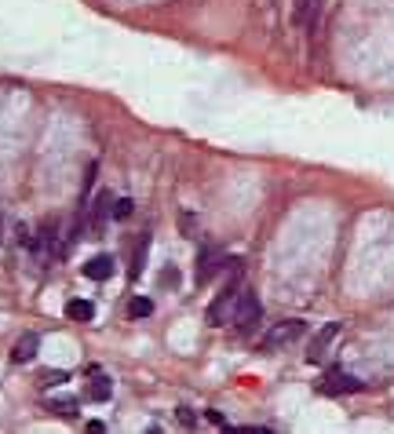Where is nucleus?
<instances>
[{
	"label": "nucleus",
	"instance_id": "f257e3e1",
	"mask_svg": "<svg viewBox=\"0 0 394 434\" xmlns=\"http://www.w3.org/2000/svg\"><path fill=\"white\" fill-rule=\"evenodd\" d=\"M230 321H234V329H237L241 336H252V332L259 329V321H263V303H259V296H256L252 289H241Z\"/></svg>",
	"mask_w": 394,
	"mask_h": 434
},
{
	"label": "nucleus",
	"instance_id": "f03ea898",
	"mask_svg": "<svg viewBox=\"0 0 394 434\" xmlns=\"http://www.w3.org/2000/svg\"><path fill=\"white\" fill-rule=\"evenodd\" d=\"M237 274H230V281L219 289V296L208 303V325H227V318H234V306H237V296H241V285H237Z\"/></svg>",
	"mask_w": 394,
	"mask_h": 434
},
{
	"label": "nucleus",
	"instance_id": "7ed1b4c3",
	"mask_svg": "<svg viewBox=\"0 0 394 434\" xmlns=\"http://www.w3.org/2000/svg\"><path fill=\"white\" fill-rule=\"evenodd\" d=\"M219 270H227V252L216 244V241H204L201 252H197V270H194V281L197 285H208Z\"/></svg>",
	"mask_w": 394,
	"mask_h": 434
},
{
	"label": "nucleus",
	"instance_id": "20e7f679",
	"mask_svg": "<svg viewBox=\"0 0 394 434\" xmlns=\"http://www.w3.org/2000/svg\"><path fill=\"white\" fill-rule=\"evenodd\" d=\"M343 332V325L340 321H328V325H321V332L311 339V347H307V361L311 365H318V361H325L328 358V347L336 343V336Z\"/></svg>",
	"mask_w": 394,
	"mask_h": 434
},
{
	"label": "nucleus",
	"instance_id": "39448f33",
	"mask_svg": "<svg viewBox=\"0 0 394 434\" xmlns=\"http://www.w3.org/2000/svg\"><path fill=\"white\" fill-rule=\"evenodd\" d=\"M303 336V321L299 318H292V321H281V325H274L266 336H263V351H278V347H289L292 339H299Z\"/></svg>",
	"mask_w": 394,
	"mask_h": 434
},
{
	"label": "nucleus",
	"instance_id": "423d86ee",
	"mask_svg": "<svg viewBox=\"0 0 394 434\" xmlns=\"http://www.w3.org/2000/svg\"><path fill=\"white\" fill-rule=\"evenodd\" d=\"M354 391H361V380H358V376H351V372H343L340 365L325 372V380H321V394H354Z\"/></svg>",
	"mask_w": 394,
	"mask_h": 434
},
{
	"label": "nucleus",
	"instance_id": "0eeeda50",
	"mask_svg": "<svg viewBox=\"0 0 394 434\" xmlns=\"http://www.w3.org/2000/svg\"><path fill=\"white\" fill-rule=\"evenodd\" d=\"M37 351H41V336L37 332H22L19 339H15V347H11V361H33L37 358Z\"/></svg>",
	"mask_w": 394,
	"mask_h": 434
},
{
	"label": "nucleus",
	"instance_id": "6e6552de",
	"mask_svg": "<svg viewBox=\"0 0 394 434\" xmlns=\"http://www.w3.org/2000/svg\"><path fill=\"white\" fill-rule=\"evenodd\" d=\"M113 205H117V201H113V197H110L106 190H103V194L95 197V205H92V234H95V237H99V234L106 230V219L113 215Z\"/></svg>",
	"mask_w": 394,
	"mask_h": 434
},
{
	"label": "nucleus",
	"instance_id": "1a4fd4ad",
	"mask_svg": "<svg viewBox=\"0 0 394 434\" xmlns=\"http://www.w3.org/2000/svg\"><path fill=\"white\" fill-rule=\"evenodd\" d=\"M113 256H92V259H88L84 263V277H88V281H106V277H113Z\"/></svg>",
	"mask_w": 394,
	"mask_h": 434
},
{
	"label": "nucleus",
	"instance_id": "9d476101",
	"mask_svg": "<svg viewBox=\"0 0 394 434\" xmlns=\"http://www.w3.org/2000/svg\"><path fill=\"white\" fill-rule=\"evenodd\" d=\"M110 394H113V380L103 376V372H95L92 383H88V391H84V398L95 401V405H103V401H110Z\"/></svg>",
	"mask_w": 394,
	"mask_h": 434
},
{
	"label": "nucleus",
	"instance_id": "9b49d317",
	"mask_svg": "<svg viewBox=\"0 0 394 434\" xmlns=\"http://www.w3.org/2000/svg\"><path fill=\"white\" fill-rule=\"evenodd\" d=\"M318 11H321V0H299L296 4V19L303 29H314L318 26Z\"/></svg>",
	"mask_w": 394,
	"mask_h": 434
},
{
	"label": "nucleus",
	"instance_id": "f8f14e48",
	"mask_svg": "<svg viewBox=\"0 0 394 434\" xmlns=\"http://www.w3.org/2000/svg\"><path fill=\"white\" fill-rule=\"evenodd\" d=\"M66 318L70 321H92L95 318V306L88 303V299H70L66 303Z\"/></svg>",
	"mask_w": 394,
	"mask_h": 434
},
{
	"label": "nucleus",
	"instance_id": "ddd939ff",
	"mask_svg": "<svg viewBox=\"0 0 394 434\" xmlns=\"http://www.w3.org/2000/svg\"><path fill=\"white\" fill-rule=\"evenodd\" d=\"M48 413L63 416V420H73V416H81V405L70 401V398H48Z\"/></svg>",
	"mask_w": 394,
	"mask_h": 434
},
{
	"label": "nucleus",
	"instance_id": "4468645a",
	"mask_svg": "<svg viewBox=\"0 0 394 434\" xmlns=\"http://www.w3.org/2000/svg\"><path fill=\"white\" fill-rule=\"evenodd\" d=\"M146 252H150V234H139V244H135V256H132V277L139 281L142 270H146Z\"/></svg>",
	"mask_w": 394,
	"mask_h": 434
},
{
	"label": "nucleus",
	"instance_id": "2eb2a0df",
	"mask_svg": "<svg viewBox=\"0 0 394 434\" xmlns=\"http://www.w3.org/2000/svg\"><path fill=\"white\" fill-rule=\"evenodd\" d=\"M128 314H132V318H150V314H154V303H150L146 296H135V299L128 303Z\"/></svg>",
	"mask_w": 394,
	"mask_h": 434
},
{
	"label": "nucleus",
	"instance_id": "dca6fc26",
	"mask_svg": "<svg viewBox=\"0 0 394 434\" xmlns=\"http://www.w3.org/2000/svg\"><path fill=\"white\" fill-rule=\"evenodd\" d=\"M179 230H183V237H194V230H197V215H194V212H183V215H179Z\"/></svg>",
	"mask_w": 394,
	"mask_h": 434
},
{
	"label": "nucleus",
	"instance_id": "f3484780",
	"mask_svg": "<svg viewBox=\"0 0 394 434\" xmlns=\"http://www.w3.org/2000/svg\"><path fill=\"white\" fill-rule=\"evenodd\" d=\"M66 380H70V376H66V372H58V368H55V372L48 368L44 376H41V383H44V387H58V383H66Z\"/></svg>",
	"mask_w": 394,
	"mask_h": 434
},
{
	"label": "nucleus",
	"instance_id": "a211bd4d",
	"mask_svg": "<svg viewBox=\"0 0 394 434\" xmlns=\"http://www.w3.org/2000/svg\"><path fill=\"white\" fill-rule=\"evenodd\" d=\"M132 208H135V205H132L128 197H120V201L113 205V219H128V215H132Z\"/></svg>",
	"mask_w": 394,
	"mask_h": 434
},
{
	"label": "nucleus",
	"instance_id": "6ab92c4d",
	"mask_svg": "<svg viewBox=\"0 0 394 434\" xmlns=\"http://www.w3.org/2000/svg\"><path fill=\"white\" fill-rule=\"evenodd\" d=\"M161 285H172V289L179 285V270H175V267H168V270L161 274Z\"/></svg>",
	"mask_w": 394,
	"mask_h": 434
},
{
	"label": "nucleus",
	"instance_id": "aec40b11",
	"mask_svg": "<svg viewBox=\"0 0 394 434\" xmlns=\"http://www.w3.org/2000/svg\"><path fill=\"white\" fill-rule=\"evenodd\" d=\"M179 420H183L187 427H194V423H197V416H194V409H187V405H183V409H179Z\"/></svg>",
	"mask_w": 394,
	"mask_h": 434
},
{
	"label": "nucleus",
	"instance_id": "412c9836",
	"mask_svg": "<svg viewBox=\"0 0 394 434\" xmlns=\"http://www.w3.org/2000/svg\"><path fill=\"white\" fill-rule=\"evenodd\" d=\"M208 420L216 423V427H223V423H227V420H223V413H216V409H208Z\"/></svg>",
	"mask_w": 394,
	"mask_h": 434
}]
</instances>
